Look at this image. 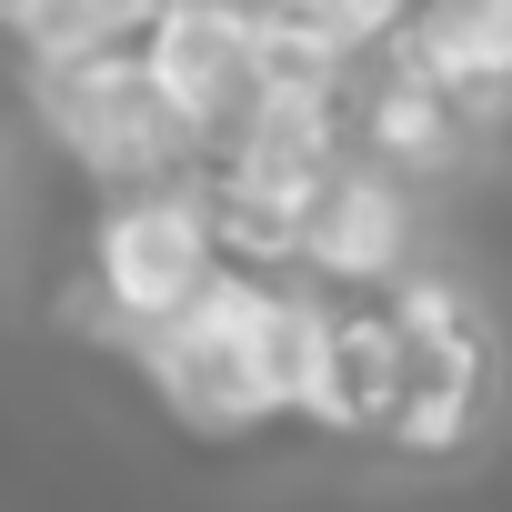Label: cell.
<instances>
[{"label": "cell", "instance_id": "6da1fadb", "mask_svg": "<svg viewBox=\"0 0 512 512\" xmlns=\"http://www.w3.org/2000/svg\"><path fill=\"white\" fill-rule=\"evenodd\" d=\"M221 272V241H211V211H201V171L191 181H151V191H111L101 221H91V322L141 342L161 332L171 312L201 302V282Z\"/></svg>", "mask_w": 512, "mask_h": 512}, {"label": "cell", "instance_id": "7a4b0ae2", "mask_svg": "<svg viewBox=\"0 0 512 512\" xmlns=\"http://www.w3.org/2000/svg\"><path fill=\"white\" fill-rule=\"evenodd\" d=\"M21 91H31V121L51 131V151L81 161L101 191H151V181H191L201 171V141L151 101V81H141L131 51L21 71Z\"/></svg>", "mask_w": 512, "mask_h": 512}, {"label": "cell", "instance_id": "3957f363", "mask_svg": "<svg viewBox=\"0 0 512 512\" xmlns=\"http://www.w3.org/2000/svg\"><path fill=\"white\" fill-rule=\"evenodd\" d=\"M251 292H262V272H231V262H221V272L201 282L191 312H171L161 332L131 342L141 372L161 382V402H171L191 432H211V442H231V432H251V422H272L262 372H251Z\"/></svg>", "mask_w": 512, "mask_h": 512}, {"label": "cell", "instance_id": "277c9868", "mask_svg": "<svg viewBox=\"0 0 512 512\" xmlns=\"http://www.w3.org/2000/svg\"><path fill=\"white\" fill-rule=\"evenodd\" d=\"M131 61H141L151 101L201 141V161L241 131L251 101H262V31L241 11H221V0H151Z\"/></svg>", "mask_w": 512, "mask_h": 512}, {"label": "cell", "instance_id": "5b68a950", "mask_svg": "<svg viewBox=\"0 0 512 512\" xmlns=\"http://www.w3.org/2000/svg\"><path fill=\"white\" fill-rule=\"evenodd\" d=\"M412 241H422L412 181H392V171H372V161L342 151V161L322 171L312 211H302L292 262H302L312 292H392V282L412 272Z\"/></svg>", "mask_w": 512, "mask_h": 512}, {"label": "cell", "instance_id": "8992f818", "mask_svg": "<svg viewBox=\"0 0 512 512\" xmlns=\"http://www.w3.org/2000/svg\"><path fill=\"white\" fill-rule=\"evenodd\" d=\"M392 402H402V332H392V312L382 302H332V332H322L302 412L322 432H392Z\"/></svg>", "mask_w": 512, "mask_h": 512}, {"label": "cell", "instance_id": "52a82bcc", "mask_svg": "<svg viewBox=\"0 0 512 512\" xmlns=\"http://www.w3.org/2000/svg\"><path fill=\"white\" fill-rule=\"evenodd\" d=\"M392 51L492 121L502 91H512V0H412V21H402Z\"/></svg>", "mask_w": 512, "mask_h": 512}, {"label": "cell", "instance_id": "ba28073f", "mask_svg": "<svg viewBox=\"0 0 512 512\" xmlns=\"http://www.w3.org/2000/svg\"><path fill=\"white\" fill-rule=\"evenodd\" d=\"M151 21V0H0V51L21 71H51V61H111L131 51Z\"/></svg>", "mask_w": 512, "mask_h": 512}, {"label": "cell", "instance_id": "9c48e42d", "mask_svg": "<svg viewBox=\"0 0 512 512\" xmlns=\"http://www.w3.org/2000/svg\"><path fill=\"white\" fill-rule=\"evenodd\" d=\"M402 21H412V0H292V31L332 41L342 61H372V51H392V41H402Z\"/></svg>", "mask_w": 512, "mask_h": 512}, {"label": "cell", "instance_id": "30bf717a", "mask_svg": "<svg viewBox=\"0 0 512 512\" xmlns=\"http://www.w3.org/2000/svg\"><path fill=\"white\" fill-rule=\"evenodd\" d=\"M492 121H502V131H512V91H502V111H492Z\"/></svg>", "mask_w": 512, "mask_h": 512}]
</instances>
